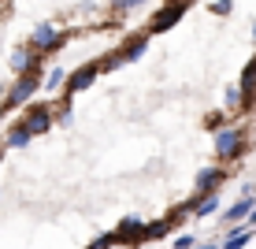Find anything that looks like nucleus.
Here are the masks:
<instances>
[{
	"label": "nucleus",
	"instance_id": "24",
	"mask_svg": "<svg viewBox=\"0 0 256 249\" xmlns=\"http://www.w3.org/2000/svg\"><path fill=\"white\" fill-rule=\"evenodd\" d=\"M193 245H197L193 234H178V238H174V249H193Z\"/></svg>",
	"mask_w": 256,
	"mask_h": 249
},
{
	"label": "nucleus",
	"instance_id": "28",
	"mask_svg": "<svg viewBox=\"0 0 256 249\" xmlns=\"http://www.w3.org/2000/svg\"><path fill=\"white\" fill-rule=\"evenodd\" d=\"M182 4H186V8H190V4H200V0H182Z\"/></svg>",
	"mask_w": 256,
	"mask_h": 249
},
{
	"label": "nucleus",
	"instance_id": "10",
	"mask_svg": "<svg viewBox=\"0 0 256 249\" xmlns=\"http://www.w3.org/2000/svg\"><path fill=\"white\" fill-rule=\"evenodd\" d=\"M41 60H45V56H41L38 49H30V45H19V49L12 52V60H8V67H12L15 75H26V71L41 67Z\"/></svg>",
	"mask_w": 256,
	"mask_h": 249
},
{
	"label": "nucleus",
	"instance_id": "9",
	"mask_svg": "<svg viewBox=\"0 0 256 249\" xmlns=\"http://www.w3.org/2000/svg\"><path fill=\"white\" fill-rule=\"evenodd\" d=\"M141 223H145V219H138V216H122L119 223L112 227V242H116V245H138Z\"/></svg>",
	"mask_w": 256,
	"mask_h": 249
},
{
	"label": "nucleus",
	"instance_id": "2",
	"mask_svg": "<svg viewBox=\"0 0 256 249\" xmlns=\"http://www.w3.org/2000/svg\"><path fill=\"white\" fill-rule=\"evenodd\" d=\"M38 93H41V67H34V71H26V75H15V82L8 86V93H4V101H0V108H4V112L26 108V104H30Z\"/></svg>",
	"mask_w": 256,
	"mask_h": 249
},
{
	"label": "nucleus",
	"instance_id": "21",
	"mask_svg": "<svg viewBox=\"0 0 256 249\" xmlns=\"http://www.w3.org/2000/svg\"><path fill=\"white\" fill-rule=\"evenodd\" d=\"M219 127H226V112H223V108H219V112H208V115H204V130H212V134H216Z\"/></svg>",
	"mask_w": 256,
	"mask_h": 249
},
{
	"label": "nucleus",
	"instance_id": "13",
	"mask_svg": "<svg viewBox=\"0 0 256 249\" xmlns=\"http://www.w3.org/2000/svg\"><path fill=\"white\" fill-rule=\"evenodd\" d=\"M148 41H152V38H148L145 30L134 34V38H126L122 45H116V49H119V60H122V64H134V60H141V56H145V49H148Z\"/></svg>",
	"mask_w": 256,
	"mask_h": 249
},
{
	"label": "nucleus",
	"instance_id": "27",
	"mask_svg": "<svg viewBox=\"0 0 256 249\" xmlns=\"http://www.w3.org/2000/svg\"><path fill=\"white\" fill-rule=\"evenodd\" d=\"M249 34H252V45H256V23H252V30H249Z\"/></svg>",
	"mask_w": 256,
	"mask_h": 249
},
{
	"label": "nucleus",
	"instance_id": "7",
	"mask_svg": "<svg viewBox=\"0 0 256 249\" xmlns=\"http://www.w3.org/2000/svg\"><path fill=\"white\" fill-rule=\"evenodd\" d=\"M230 179V171H226L223 164H208L200 167L197 175H193V193H219V186Z\"/></svg>",
	"mask_w": 256,
	"mask_h": 249
},
{
	"label": "nucleus",
	"instance_id": "12",
	"mask_svg": "<svg viewBox=\"0 0 256 249\" xmlns=\"http://www.w3.org/2000/svg\"><path fill=\"white\" fill-rule=\"evenodd\" d=\"M174 230V223L167 216H160V219H152V223H141V234H138V245L134 249H141V245H148V242H160V238H167Z\"/></svg>",
	"mask_w": 256,
	"mask_h": 249
},
{
	"label": "nucleus",
	"instance_id": "11",
	"mask_svg": "<svg viewBox=\"0 0 256 249\" xmlns=\"http://www.w3.org/2000/svg\"><path fill=\"white\" fill-rule=\"evenodd\" d=\"M256 208V197H238L230 208H219V223L223 227H234V223H245V216Z\"/></svg>",
	"mask_w": 256,
	"mask_h": 249
},
{
	"label": "nucleus",
	"instance_id": "23",
	"mask_svg": "<svg viewBox=\"0 0 256 249\" xmlns=\"http://www.w3.org/2000/svg\"><path fill=\"white\" fill-rule=\"evenodd\" d=\"M234 12V0H212V15H230Z\"/></svg>",
	"mask_w": 256,
	"mask_h": 249
},
{
	"label": "nucleus",
	"instance_id": "6",
	"mask_svg": "<svg viewBox=\"0 0 256 249\" xmlns=\"http://www.w3.org/2000/svg\"><path fill=\"white\" fill-rule=\"evenodd\" d=\"M96 78H100V71H96V60H90V64H82V67L67 71V78H64V93H67V97H78V93L90 90Z\"/></svg>",
	"mask_w": 256,
	"mask_h": 249
},
{
	"label": "nucleus",
	"instance_id": "26",
	"mask_svg": "<svg viewBox=\"0 0 256 249\" xmlns=\"http://www.w3.org/2000/svg\"><path fill=\"white\" fill-rule=\"evenodd\" d=\"M193 249H219V242H197Z\"/></svg>",
	"mask_w": 256,
	"mask_h": 249
},
{
	"label": "nucleus",
	"instance_id": "18",
	"mask_svg": "<svg viewBox=\"0 0 256 249\" xmlns=\"http://www.w3.org/2000/svg\"><path fill=\"white\" fill-rule=\"evenodd\" d=\"M64 78H67V71H64V67L41 71V90H60V86H64Z\"/></svg>",
	"mask_w": 256,
	"mask_h": 249
},
{
	"label": "nucleus",
	"instance_id": "14",
	"mask_svg": "<svg viewBox=\"0 0 256 249\" xmlns=\"http://www.w3.org/2000/svg\"><path fill=\"white\" fill-rule=\"evenodd\" d=\"M30 141H34V134L26 130V123L19 119V123H12V127L4 130V138H0V149H4V153H12V149H26Z\"/></svg>",
	"mask_w": 256,
	"mask_h": 249
},
{
	"label": "nucleus",
	"instance_id": "20",
	"mask_svg": "<svg viewBox=\"0 0 256 249\" xmlns=\"http://www.w3.org/2000/svg\"><path fill=\"white\" fill-rule=\"evenodd\" d=\"M108 4H112L116 15H130V12H138V8H145L148 0H108Z\"/></svg>",
	"mask_w": 256,
	"mask_h": 249
},
{
	"label": "nucleus",
	"instance_id": "19",
	"mask_svg": "<svg viewBox=\"0 0 256 249\" xmlns=\"http://www.w3.org/2000/svg\"><path fill=\"white\" fill-rule=\"evenodd\" d=\"M223 112H226V115H238V112H242V93H238V86H226V93H223Z\"/></svg>",
	"mask_w": 256,
	"mask_h": 249
},
{
	"label": "nucleus",
	"instance_id": "29",
	"mask_svg": "<svg viewBox=\"0 0 256 249\" xmlns=\"http://www.w3.org/2000/svg\"><path fill=\"white\" fill-rule=\"evenodd\" d=\"M4 115H8V112H4V108H0V123H4Z\"/></svg>",
	"mask_w": 256,
	"mask_h": 249
},
{
	"label": "nucleus",
	"instance_id": "17",
	"mask_svg": "<svg viewBox=\"0 0 256 249\" xmlns=\"http://www.w3.org/2000/svg\"><path fill=\"white\" fill-rule=\"evenodd\" d=\"M119 67H122V60H119V49H108L100 60H96V71H100V75H112V71H119Z\"/></svg>",
	"mask_w": 256,
	"mask_h": 249
},
{
	"label": "nucleus",
	"instance_id": "3",
	"mask_svg": "<svg viewBox=\"0 0 256 249\" xmlns=\"http://www.w3.org/2000/svg\"><path fill=\"white\" fill-rule=\"evenodd\" d=\"M67 41H70V34H67V30H60V26H56V23H48V19H45V23H38V26H34V34H30V49H38L41 56H56V52L64 49Z\"/></svg>",
	"mask_w": 256,
	"mask_h": 249
},
{
	"label": "nucleus",
	"instance_id": "16",
	"mask_svg": "<svg viewBox=\"0 0 256 249\" xmlns=\"http://www.w3.org/2000/svg\"><path fill=\"white\" fill-rule=\"evenodd\" d=\"M193 219H208V216H219V193H204L197 204H193V212H190Z\"/></svg>",
	"mask_w": 256,
	"mask_h": 249
},
{
	"label": "nucleus",
	"instance_id": "30",
	"mask_svg": "<svg viewBox=\"0 0 256 249\" xmlns=\"http://www.w3.org/2000/svg\"><path fill=\"white\" fill-rule=\"evenodd\" d=\"M0 160H4V149H0Z\"/></svg>",
	"mask_w": 256,
	"mask_h": 249
},
{
	"label": "nucleus",
	"instance_id": "1",
	"mask_svg": "<svg viewBox=\"0 0 256 249\" xmlns=\"http://www.w3.org/2000/svg\"><path fill=\"white\" fill-rule=\"evenodd\" d=\"M212 153L223 167L238 164L245 153H249V127H238V123H226L212 134Z\"/></svg>",
	"mask_w": 256,
	"mask_h": 249
},
{
	"label": "nucleus",
	"instance_id": "5",
	"mask_svg": "<svg viewBox=\"0 0 256 249\" xmlns=\"http://www.w3.org/2000/svg\"><path fill=\"white\" fill-rule=\"evenodd\" d=\"M22 123H26V130H30L34 138H41V134H48L56 123H52V101H30L22 108Z\"/></svg>",
	"mask_w": 256,
	"mask_h": 249
},
{
	"label": "nucleus",
	"instance_id": "15",
	"mask_svg": "<svg viewBox=\"0 0 256 249\" xmlns=\"http://www.w3.org/2000/svg\"><path fill=\"white\" fill-rule=\"evenodd\" d=\"M256 238V230L252 227H245V223H234V227H226V238L219 242V249H245Z\"/></svg>",
	"mask_w": 256,
	"mask_h": 249
},
{
	"label": "nucleus",
	"instance_id": "4",
	"mask_svg": "<svg viewBox=\"0 0 256 249\" xmlns=\"http://www.w3.org/2000/svg\"><path fill=\"white\" fill-rule=\"evenodd\" d=\"M190 8L182 4V0H167L164 8H156L152 15H148V23H145V34L148 38H160V34H167V30H174V26L182 23V15H186Z\"/></svg>",
	"mask_w": 256,
	"mask_h": 249
},
{
	"label": "nucleus",
	"instance_id": "25",
	"mask_svg": "<svg viewBox=\"0 0 256 249\" xmlns=\"http://www.w3.org/2000/svg\"><path fill=\"white\" fill-rule=\"evenodd\" d=\"M245 227H252V230H256V208L249 212V216H245Z\"/></svg>",
	"mask_w": 256,
	"mask_h": 249
},
{
	"label": "nucleus",
	"instance_id": "22",
	"mask_svg": "<svg viewBox=\"0 0 256 249\" xmlns=\"http://www.w3.org/2000/svg\"><path fill=\"white\" fill-rule=\"evenodd\" d=\"M86 249H116V242H112V230H104V234H96Z\"/></svg>",
	"mask_w": 256,
	"mask_h": 249
},
{
	"label": "nucleus",
	"instance_id": "8",
	"mask_svg": "<svg viewBox=\"0 0 256 249\" xmlns=\"http://www.w3.org/2000/svg\"><path fill=\"white\" fill-rule=\"evenodd\" d=\"M238 93H242V112H256V56L242 67V78H238Z\"/></svg>",
	"mask_w": 256,
	"mask_h": 249
}]
</instances>
